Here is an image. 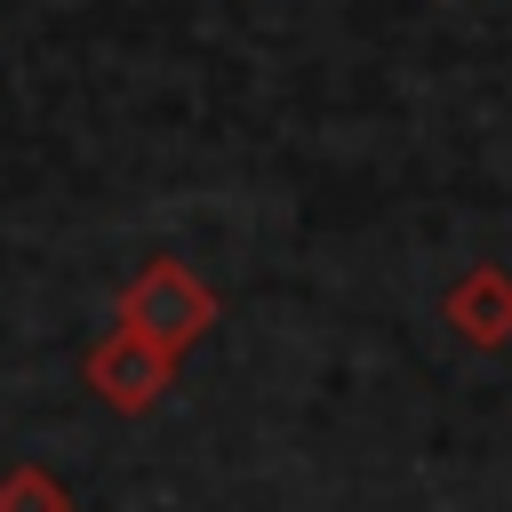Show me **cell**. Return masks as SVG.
Returning a JSON list of instances; mask_svg holds the SVG:
<instances>
[{"instance_id": "obj_1", "label": "cell", "mask_w": 512, "mask_h": 512, "mask_svg": "<svg viewBox=\"0 0 512 512\" xmlns=\"http://www.w3.org/2000/svg\"><path fill=\"white\" fill-rule=\"evenodd\" d=\"M120 328L144 336V344H160L168 360H184V352L216 328V296H208V280H192V264L152 256V264L128 280V296H120Z\"/></svg>"}, {"instance_id": "obj_2", "label": "cell", "mask_w": 512, "mask_h": 512, "mask_svg": "<svg viewBox=\"0 0 512 512\" xmlns=\"http://www.w3.org/2000/svg\"><path fill=\"white\" fill-rule=\"evenodd\" d=\"M168 376H176V360H168L160 344L128 336V328H112V336L88 352V392H96L104 408H120V416H144V408L168 392Z\"/></svg>"}, {"instance_id": "obj_3", "label": "cell", "mask_w": 512, "mask_h": 512, "mask_svg": "<svg viewBox=\"0 0 512 512\" xmlns=\"http://www.w3.org/2000/svg\"><path fill=\"white\" fill-rule=\"evenodd\" d=\"M448 328L456 336H472V344H504L512 336V272H496V264H472L456 288H448Z\"/></svg>"}, {"instance_id": "obj_4", "label": "cell", "mask_w": 512, "mask_h": 512, "mask_svg": "<svg viewBox=\"0 0 512 512\" xmlns=\"http://www.w3.org/2000/svg\"><path fill=\"white\" fill-rule=\"evenodd\" d=\"M0 512H72V496H64L56 472L16 464V472H0Z\"/></svg>"}]
</instances>
